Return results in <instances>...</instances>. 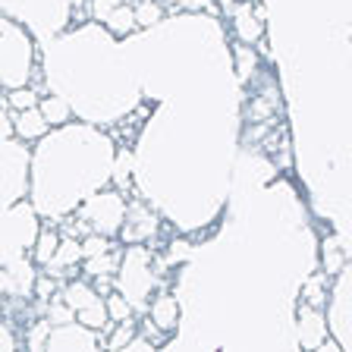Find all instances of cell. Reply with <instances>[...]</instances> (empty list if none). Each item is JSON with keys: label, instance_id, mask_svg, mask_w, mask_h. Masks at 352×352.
Segmentation results:
<instances>
[{"label": "cell", "instance_id": "cell-28", "mask_svg": "<svg viewBox=\"0 0 352 352\" xmlns=\"http://www.w3.org/2000/svg\"><path fill=\"white\" fill-rule=\"evenodd\" d=\"M189 258V242H176V245H170V255H167V264H179Z\"/></svg>", "mask_w": 352, "mask_h": 352}, {"label": "cell", "instance_id": "cell-22", "mask_svg": "<svg viewBox=\"0 0 352 352\" xmlns=\"http://www.w3.org/2000/svg\"><path fill=\"white\" fill-rule=\"evenodd\" d=\"M7 107L13 110H29V107H38V95L32 88H13L7 98Z\"/></svg>", "mask_w": 352, "mask_h": 352}, {"label": "cell", "instance_id": "cell-14", "mask_svg": "<svg viewBox=\"0 0 352 352\" xmlns=\"http://www.w3.org/2000/svg\"><path fill=\"white\" fill-rule=\"evenodd\" d=\"M104 25H107V32H113L117 38H126V35H132V32L139 29V19H135V10H129L126 3H120Z\"/></svg>", "mask_w": 352, "mask_h": 352}, {"label": "cell", "instance_id": "cell-24", "mask_svg": "<svg viewBox=\"0 0 352 352\" xmlns=\"http://www.w3.org/2000/svg\"><path fill=\"white\" fill-rule=\"evenodd\" d=\"M302 296H305L308 305H318V308H321L324 299H327V296H324V277H311V280H308L305 289H302Z\"/></svg>", "mask_w": 352, "mask_h": 352}, {"label": "cell", "instance_id": "cell-23", "mask_svg": "<svg viewBox=\"0 0 352 352\" xmlns=\"http://www.w3.org/2000/svg\"><path fill=\"white\" fill-rule=\"evenodd\" d=\"M82 249H85V258H95V255H104V252H110L113 245H110V236L104 233H91L82 239Z\"/></svg>", "mask_w": 352, "mask_h": 352}, {"label": "cell", "instance_id": "cell-25", "mask_svg": "<svg viewBox=\"0 0 352 352\" xmlns=\"http://www.w3.org/2000/svg\"><path fill=\"white\" fill-rule=\"evenodd\" d=\"M129 170H132V157H129V151H120V157H117V170H113V183H117L120 189H126V186H129Z\"/></svg>", "mask_w": 352, "mask_h": 352}, {"label": "cell", "instance_id": "cell-18", "mask_svg": "<svg viewBox=\"0 0 352 352\" xmlns=\"http://www.w3.org/2000/svg\"><path fill=\"white\" fill-rule=\"evenodd\" d=\"M51 330H54V324L47 321V315L41 318V321H35V324H29V337H25V346L29 349H47V340H51Z\"/></svg>", "mask_w": 352, "mask_h": 352}, {"label": "cell", "instance_id": "cell-6", "mask_svg": "<svg viewBox=\"0 0 352 352\" xmlns=\"http://www.w3.org/2000/svg\"><path fill=\"white\" fill-rule=\"evenodd\" d=\"M324 340H327V327L318 305H308V302L299 305V343L305 349H321Z\"/></svg>", "mask_w": 352, "mask_h": 352}, {"label": "cell", "instance_id": "cell-29", "mask_svg": "<svg viewBox=\"0 0 352 352\" xmlns=\"http://www.w3.org/2000/svg\"><path fill=\"white\" fill-rule=\"evenodd\" d=\"M126 349H132V352H148V349H154V343L148 337H132V343L126 346Z\"/></svg>", "mask_w": 352, "mask_h": 352}, {"label": "cell", "instance_id": "cell-8", "mask_svg": "<svg viewBox=\"0 0 352 352\" xmlns=\"http://www.w3.org/2000/svg\"><path fill=\"white\" fill-rule=\"evenodd\" d=\"M13 123H16V135L25 142H35L41 139L44 132L51 129L47 117L41 113V107H29V110H16L13 113Z\"/></svg>", "mask_w": 352, "mask_h": 352}, {"label": "cell", "instance_id": "cell-26", "mask_svg": "<svg viewBox=\"0 0 352 352\" xmlns=\"http://www.w3.org/2000/svg\"><path fill=\"white\" fill-rule=\"evenodd\" d=\"M120 3H123V0H91V16H95L98 22H107L110 13H113Z\"/></svg>", "mask_w": 352, "mask_h": 352}, {"label": "cell", "instance_id": "cell-4", "mask_svg": "<svg viewBox=\"0 0 352 352\" xmlns=\"http://www.w3.org/2000/svg\"><path fill=\"white\" fill-rule=\"evenodd\" d=\"M38 274L25 258H10L7 261V274H3V293L10 299H29L35 293Z\"/></svg>", "mask_w": 352, "mask_h": 352}, {"label": "cell", "instance_id": "cell-15", "mask_svg": "<svg viewBox=\"0 0 352 352\" xmlns=\"http://www.w3.org/2000/svg\"><path fill=\"white\" fill-rule=\"evenodd\" d=\"M41 113L47 117V123L51 126H63V123H69V117H73V107H69V101L66 98H60V95H51V98H41Z\"/></svg>", "mask_w": 352, "mask_h": 352}, {"label": "cell", "instance_id": "cell-20", "mask_svg": "<svg viewBox=\"0 0 352 352\" xmlns=\"http://www.w3.org/2000/svg\"><path fill=\"white\" fill-rule=\"evenodd\" d=\"M107 311H110V318H113V321H132V302L126 299L120 289L107 296Z\"/></svg>", "mask_w": 352, "mask_h": 352}, {"label": "cell", "instance_id": "cell-1", "mask_svg": "<svg viewBox=\"0 0 352 352\" xmlns=\"http://www.w3.org/2000/svg\"><path fill=\"white\" fill-rule=\"evenodd\" d=\"M148 252L132 245L129 252L123 255V264H120V274H117V289L132 302V308H145V299L151 293L154 286V274L148 267Z\"/></svg>", "mask_w": 352, "mask_h": 352}, {"label": "cell", "instance_id": "cell-16", "mask_svg": "<svg viewBox=\"0 0 352 352\" xmlns=\"http://www.w3.org/2000/svg\"><path fill=\"white\" fill-rule=\"evenodd\" d=\"M60 249V233L54 227H44L38 233V242H35V261L38 264H47Z\"/></svg>", "mask_w": 352, "mask_h": 352}, {"label": "cell", "instance_id": "cell-21", "mask_svg": "<svg viewBox=\"0 0 352 352\" xmlns=\"http://www.w3.org/2000/svg\"><path fill=\"white\" fill-rule=\"evenodd\" d=\"M132 337H135V324L120 321L117 327H113V333H110V340H107V349H126V346L132 343Z\"/></svg>", "mask_w": 352, "mask_h": 352}, {"label": "cell", "instance_id": "cell-19", "mask_svg": "<svg viewBox=\"0 0 352 352\" xmlns=\"http://www.w3.org/2000/svg\"><path fill=\"white\" fill-rule=\"evenodd\" d=\"M135 19H139V29H151L157 22L164 19V10L157 0H139V7H135Z\"/></svg>", "mask_w": 352, "mask_h": 352}, {"label": "cell", "instance_id": "cell-9", "mask_svg": "<svg viewBox=\"0 0 352 352\" xmlns=\"http://www.w3.org/2000/svg\"><path fill=\"white\" fill-rule=\"evenodd\" d=\"M148 315H151L154 327H161L164 333H170V330L179 324V302H176L173 296H157V299L148 305Z\"/></svg>", "mask_w": 352, "mask_h": 352}, {"label": "cell", "instance_id": "cell-27", "mask_svg": "<svg viewBox=\"0 0 352 352\" xmlns=\"http://www.w3.org/2000/svg\"><path fill=\"white\" fill-rule=\"evenodd\" d=\"M258 66V60H255V54L252 51H239V79L245 82L252 76V69Z\"/></svg>", "mask_w": 352, "mask_h": 352}, {"label": "cell", "instance_id": "cell-10", "mask_svg": "<svg viewBox=\"0 0 352 352\" xmlns=\"http://www.w3.org/2000/svg\"><path fill=\"white\" fill-rule=\"evenodd\" d=\"M233 29H236V35H239V41L255 44V41H261V35H264V22L252 16V7H239L233 13Z\"/></svg>", "mask_w": 352, "mask_h": 352}, {"label": "cell", "instance_id": "cell-11", "mask_svg": "<svg viewBox=\"0 0 352 352\" xmlns=\"http://www.w3.org/2000/svg\"><path fill=\"white\" fill-rule=\"evenodd\" d=\"M63 296L66 302H69V305L76 308V311H82V308H88L91 305V302H98V299H104L101 293H98L95 286H88V283H82V280H69V283L63 286Z\"/></svg>", "mask_w": 352, "mask_h": 352}, {"label": "cell", "instance_id": "cell-3", "mask_svg": "<svg viewBox=\"0 0 352 352\" xmlns=\"http://www.w3.org/2000/svg\"><path fill=\"white\" fill-rule=\"evenodd\" d=\"M95 346H104V337L98 333L95 327L88 324H60V327L51 330V340H47V349H95Z\"/></svg>", "mask_w": 352, "mask_h": 352}, {"label": "cell", "instance_id": "cell-7", "mask_svg": "<svg viewBox=\"0 0 352 352\" xmlns=\"http://www.w3.org/2000/svg\"><path fill=\"white\" fill-rule=\"evenodd\" d=\"M154 233H157V217H154L145 205H132L129 214H126V227L120 230V236L135 245V242L148 239V236H154Z\"/></svg>", "mask_w": 352, "mask_h": 352}, {"label": "cell", "instance_id": "cell-5", "mask_svg": "<svg viewBox=\"0 0 352 352\" xmlns=\"http://www.w3.org/2000/svg\"><path fill=\"white\" fill-rule=\"evenodd\" d=\"M79 261H85V249H82V242L73 239V236H66V239H60L57 255L44 264V271L51 274V277L63 280V277H69V274H76Z\"/></svg>", "mask_w": 352, "mask_h": 352}, {"label": "cell", "instance_id": "cell-2", "mask_svg": "<svg viewBox=\"0 0 352 352\" xmlns=\"http://www.w3.org/2000/svg\"><path fill=\"white\" fill-rule=\"evenodd\" d=\"M79 217H85L95 227V233L117 236L126 223V205L117 192H101V195L88 198L85 205L79 208Z\"/></svg>", "mask_w": 352, "mask_h": 352}, {"label": "cell", "instance_id": "cell-12", "mask_svg": "<svg viewBox=\"0 0 352 352\" xmlns=\"http://www.w3.org/2000/svg\"><path fill=\"white\" fill-rule=\"evenodd\" d=\"M321 261H324V274L327 277H337L346 267V255H343V245H340L337 236H327L321 242Z\"/></svg>", "mask_w": 352, "mask_h": 352}, {"label": "cell", "instance_id": "cell-13", "mask_svg": "<svg viewBox=\"0 0 352 352\" xmlns=\"http://www.w3.org/2000/svg\"><path fill=\"white\" fill-rule=\"evenodd\" d=\"M120 258H117V252L110 249V252H104V255H95V258H85V264H82V274H88V277H107V274H113L117 277L120 274Z\"/></svg>", "mask_w": 352, "mask_h": 352}, {"label": "cell", "instance_id": "cell-17", "mask_svg": "<svg viewBox=\"0 0 352 352\" xmlns=\"http://www.w3.org/2000/svg\"><path fill=\"white\" fill-rule=\"evenodd\" d=\"M79 321L88 324V327H95V330H104L110 321H113V318H110V311H107V299H98V302H91L88 308H82Z\"/></svg>", "mask_w": 352, "mask_h": 352}]
</instances>
